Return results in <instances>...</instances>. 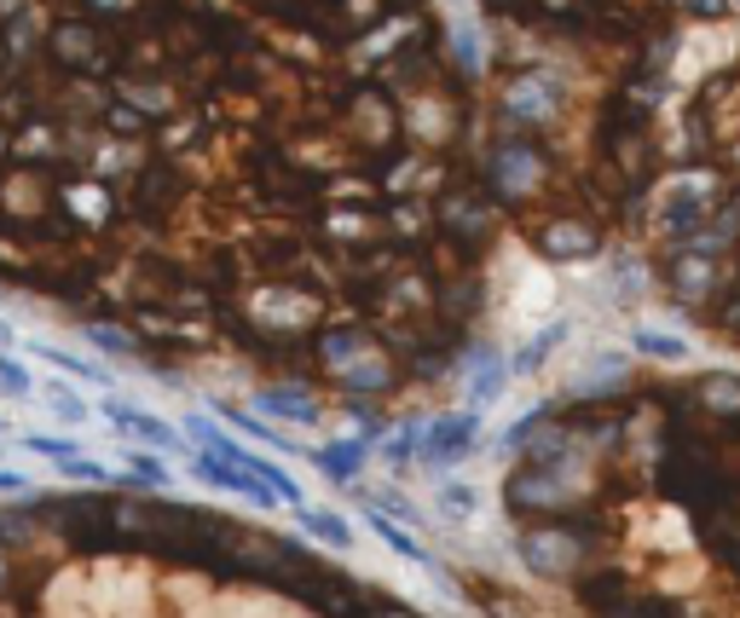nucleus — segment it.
<instances>
[{"label":"nucleus","instance_id":"obj_1","mask_svg":"<svg viewBox=\"0 0 740 618\" xmlns=\"http://www.w3.org/2000/svg\"><path fill=\"white\" fill-rule=\"evenodd\" d=\"M475 410H463V417H440L428 434L417 440V463H428V468H446V463H458L469 445H475Z\"/></svg>","mask_w":740,"mask_h":618},{"label":"nucleus","instance_id":"obj_2","mask_svg":"<svg viewBox=\"0 0 740 618\" xmlns=\"http://www.w3.org/2000/svg\"><path fill=\"white\" fill-rule=\"evenodd\" d=\"M99 417H105V422H116L122 434H134V440L157 445V451H169V445H174V428H169V422H162V417H151V410H139V405H128L122 394H111V387L99 394Z\"/></svg>","mask_w":740,"mask_h":618},{"label":"nucleus","instance_id":"obj_3","mask_svg":"<svg viewBox=\"0 0 740 618\" xmlns=\"http://www.w3.org/2000/svg\"><path fill=\"white\" fill-rule=\"evenodd\" d=\"M192 468H197V474H203V480H209V486H220V491H238V498H250V503H261V509H266V503H278V498H273V486H261L250 468L226 463V457H215V451H203V445H197Z\"/></svg>","mask_w":740,"mask_h":618},{"label":"nucleus","instance_id":"obj_4","mask_svg":"<svg viewBox=\"0 0 740 618\" xmlns=\"http://www.w3.org/2000/svg\"><path fill=\"white\" fill-rule=\"evenodd\" d=\"M504 105H509V121H539L555 110V81L550 75H516L509 81V93H504Z\"/></svg>","mask_w":740,"mask_h":618},{"label":"nucleus","instance_id":"obj_5","mask_svg":"<svg viewBox=\"0 0 740 618\" xmlns=\"http://www.w3.org/2000/svg\"><path fill=\"white\" fill-rule=\"evenodd\" d=\"M550 255L555 260H585V255H596L602 249V237L590 232V225H579V220H562V225H550Z\"/></svg>","mask_w":740,"mask_h":618},{"label":"nucleus","instance_id":"obj_6","mask_svg":"<svg viewBox=\"0 0 740 618\" xmlns=\"http://www.w3.org/2000/svg\"><path fill=\"white\" fill-rule=\"evenodd\" d=\"M296 514H301V526L313 532V538H324L331 549H354V526H347L336 509H307V503H301Z\"/></svg>","mask_w":740,"mask_h":618},{"label":"nucleus","instance_id":"obj_7","mask_svg":"<svg viewBox=\"0 0 740 618\" xmlns=\"http://www.w3.org/2000/svg\"><path fill=\"white\" fill-rule=\"evenodd\" d=\"M261 410H273V417H296V422H319V405L301 399V394H284V387H266V394L255 399Z\"/></svg>","mask_w":740,"mask_h":618},{"label":"nucleus","instance_id":"obj_8","mask_svg":"<svg viewBox=\"0 0 740 618\" xmlns=\"http://www.w3.org/2000/svg\"><path fill=\"white\" fill-rule=\"evenodd\" d=\"M47 410H53V417H65V422H93V405L81 399L70 382H47Z\"/></svg>","mask_w":740,"mask_h":618},{"label":"nucleus","instance_id":"obj_9","mask_svg":"<svg viewBox=\"0 0 740 618\" xmlns=\"http://www.w3.org/2000/svg\"><path fill=\"white\" fill-rule=\"evenodd\" d=\"M359 457H365V445H319V451H313V463H319L324 474H336V480H354Z\"/></svg>","mask_w":740,"mask_h":618},{"label":"nucleus","instance_id":"obj_10","mask_svg":"<svg viewBox=\"0 0 740 618\" xmlns=\"http://www.w3.org/2000/svg\"><path fill=\"white\" fill-rule=\"evenodd\" d=\"M30 353H35V359H47V364H58V370H70V376H93V382H105V370H99L93 359H76V353H65V347L30 341Z\"/></svg>","mask_w":740,"mask_h":618},{"label":"nucleus","instance_id":"obj_11","mask_svg":"<svg viewBox=\"0 0 740 618\" xmlns=\"http://www.w3.org/2000/svg\"><path fill=\"white\" fill-rule=\"evenodd\" d=\"M30 370L12 359V347H0V394H12V399H30Z\"/></svg>","mask_w":740,"mask_h":618},{"label":"nucleus","instance_id":"obj_12","mask_svg":"<svg viewBox=\"0 0 740 618\" xmlns=\"http://www.w3.org/2000/svg\"><path fill=\"white\" fill-rule=\"evenodd\" d=\"M24 445L35 451V457H53V463L81 457V445H76V440H58V434H24Z\"/></svg>","mask_w":740,"mask_h":618},{"label":"nucleus","instance_id":"obj_13","mask_svg":"<svg viewBox=\"0 0 740 618\" xmlns=\"http://www.w3.org/2000/svg\"><path fill=\"white\" fill-rule=\"evenodd\" d=\"M128 480H139V486H169V463L162 457H128Z\"/></svg>","mask_w":740,"mask_h":618},{"label":"nucleus","instance_id":"obj_14","mask_svg":"<svg viewBox=\"0 0 740 618\" xmlns=\"http://www.w3.org/2000/svg\"><path fill=\"white\" fill-rule=\"evenodd\" d=\"M636 347H643V353H654V359H683V341H677V336H660V329H643V336H636Z\"/></svg>","mask_w":740,"mask_h":618},{"label":"nucleus","instance_id":"obj_15","mask_svg":"<svg viewBox=\"0 0 740 618\" xmlns=\"http://www.w3.org/2000/svg\"><path fill=\"white\" fill-rule=\"evenodd\" d=\"M370 526H377V532H382V538L394 544L400 555H411V561H428V555H423V544H417V538H405V532H400L394 521H370Z\"/></svg>","mask_w":740,"mask_h":618},{"label":"nucleus","instance_id":"obj_16","mask_svg":"<svg viewBox=\"0 0 740 618\" xmlns=\"http://www.w3.org/2000/svg\"><path fill=\"white\" fill-rule=\"evenodd\" d=\"M440 509L446 514H475V491L469 486H440Z\"/></svg>","mask_w":740,"mask_h":618},{"label":"nucleus","instance_id":"obj_17","mask_svg":"<svg viewBox=\"0 0 740 618\" xmlns=\"http://www.w3.org/2000/svg\"><path fill=\"white\" fill-rule=\"evenodd\" d=\"M99 347H105V353H134V341L116 336V329H99Z\"/></svg>","mask_w":740,"mask_h":618},{"label":"nucleus","instance_id":"obj_18","mask_svg":"<svg viewBox=\"0 0 740 618\" xmlns=\"http://www.w3.org/2000/svg\"><path fill=\"white\" fill-rule=\"evenodd\" d=\"M0 491H24V474H12V468H0Z\"/></svg>","mask_w":740,"mask_h":618},{"label":"nucleus","instance_id":"obj_19","mask_svg":"<svg viewBox=\"0 0 740 618\" xmlns=\"http://www.w3.org/2000/svg\"><path fill=\"white\" fill-rule=\"evenodd\" d=\"M12 341H18V336H12V329H7V324H0V347H12Z\"/></svg>","mask_w":740,"mask_h":618},{"label":"nucleus","instance_id":"obj_20","mask_svg":"<svg viewBox=\"0 0 740 618\" xmlns=\"http://www.w3.org/2000/svg\"><path fill=\"white\" fill-rule=\"evenodd\" d=\"M0 434H12V428H7V422H0Z\"/></svg>","mask_w":740,"mask_h":618}]
</instances>
